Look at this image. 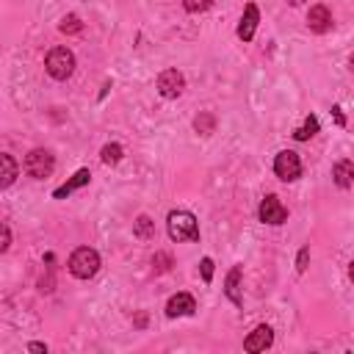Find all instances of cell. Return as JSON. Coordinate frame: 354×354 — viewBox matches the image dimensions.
<instances>
[{
  "label": "cell",
  "instance_id": "obj_1",
  "mask_svg": "<svg viewBox=\"0 0 354 354\" xmlns=\"http://www.w3.org/2000/svg\"><path fill=\"white\" fill-rule=\"evenodd\" d=\"M166 230H169V238L183 244V241H199V225H197V216L188 214V210H172L169 219H166Z\"/></svg>",
  "mask_w": 354,
  "mask_h": 354
},
{
  "label": "cell",
  "instance_id": "obj_2",
  "mask_svg": "<svg viewBox=\"0 0 354 354\" xmlns=\"http://www.w3.org/2000/svg\"><path fill=\"white\" fill-rule=\"evenodd\" d=\"M45 69H47V75L55 78V81H66L69 75L75 73V55L73 50H66V47H53L45 58Z\"/></svg>",
  "mask_w": 354,
  "mask_h": 354
},
{
  "label": "cell",
  "instance_id": "obj_3",
  "mask_svg": "<svg viewBox=\"0 0 354 354\" xmlns=\"http://www.w3.org/2000/svg\"><path fill=\"white\" fill-rule=\"evenodd\" d=\"M97 271H100V255L89 246L75 249L73 257H69V274L78 277V279H92Z\"/></svg>",
  "mask_w": 354,
  "mask_h": 354
},
{
  "label": "cell",
  "instance_id": "obj_4",
  "mask_svg": "<svg viewBox=\"0 0 354 354\" xmlns=\"http://www.w3.org/2000/svg\"><path fill=\"white\" fill-rule=\"evenodd\" d=\"M53 169H55V158H53L47 150H31V153L25 155V172H28L31 177L45 180V177L53 175Z\"/></svg>",
  "mask_w": 354,
  "mask_h": 354
},
{
  "label": "cell",
  "instance_id": "obj_5",
  "mask_svg": "<svg viewBox=\"0 0 354 354\" xmlns=\"http://www.w3.org/2000/svg\"><path fill=\"white\" fill-rule=\"evenodd\" d=\"M274 172H277L279 180H286V183L296 180V177L302 175V161H299V155H296L294 150H282V153L274 158Z\"/></svg>",
  "mask_w": 354,
  "mask_h": 354
},
{
  "label": "cell",
  "instance_id": "obj_6",
  "mask_svg": "<svg viewBox=\"0 0 354 354\" xmlns=\"http://www.w3.org/2000/svg\"><path fill=\"white\" fill-rule=\"evenodd\" d=\"M183 89H186V78H183V73H177V69H164V73L158 75V92H161V97L175 100V97L183 94Z\"/></svg>",
  "mask_w": 354,
  "mask_h": 354
},
{
  "label": "cell",
  "instance_id": "obj_7",
  "mask_svg": "<svg viewBox=\"0 0 354 354\" xmlns=\"http://www.w3.org/2000/svg\"><path fill=\"white\" fill-rule=\"evenodd\" d=\"M286 219H288L286 205H282L274 194H268V197L260 202V222H266V225H282Z\"/></svg>",
  "mask_w": 354,
  "mask_h": 354
},
{
  "label": "cell",
  "instance_id": "obj_8",
  "mask_svg": "<svg viewBox=\"0 0 354 354\" xmlns=\"http://www.w3.org/2000/svg\"><path fill=\"white\" fill-rule=\"evenodd\" d=\"M271 343H274V332H271V327L260 324V327H255V329L246 335L244 349H246V351H252V354H257V351H266Z\"/></svg>",
  "mask_w": 354,
  "mask_h": 354
},
{
  "label": "cell",
  "instance_id": "obj_9",
  "mask_svg": "<svg viewBox=\"0 0 354 354\" xmlns=\"http://www.w3.org/2000/svg\"><path fill=\"white\" fill-rule=\"evenodd\" d=\"M307 28L313 34H327L332 28V12L327 6H313L307 14Z\"/></svg>",
  "mask_w": 354,
  "mask_h": 354
},
{
  "label": "cell",
  "instance_id": "obj_10",
  "mask_svg": "<svg viewBox=\"0 0 354 354\" xmlns=\"http://www.w3.org/2000/svg\"><path fill=\"white\" fill-rule=\"evenodd\" d=\"M257 23H260V12H257V6H255V3H246L244 17H241V25H238V36H241L244 42H252Z\"/></svg>",
  "mask_w": 354,
  "mask_h": 354
},
{
  "label": "cell",
  "instance_id": "obj_11",
  "mask_svg": "<svg viewBox=\"0 0 354 354\" xmlns=\"http://www.w3.org/2000/svg\"><path fill=\"white\" fill-rule=\"evenodd\" d=\"M194 310H197V302H194V296H191V294H177V296H172V299H169V305H166V316H169V318L191 316Z\"/></svg>",
  "mask_w": 354,
  "mask_h": 354
},
{
  "label": "cell",
  "instance_id": "obj_12",
  "mask_svg": "<svg viewBox=\"0 0 354 354\" xmlns=\"http://www.w3.org/2000/svg\"><path fill=\"white\" fill-rule=\"evenodd\" d=\"M20 175V166L17 161L9 155V153H0V188H9Z\"/></svg>",
  "mask_w": 354,
  "mask_h": 354
},
{
  "label": "cell",
  "instance_id": "obj_13",
  "mask_svg": "<svg viewBox=\"0 0 354 354\" xmlns=\"http://www.w3.org/2000/svg\"><path fill=\"white\" fill-rule=\"evenodd\" d=\"M89 180H92V172H89V169H81V172H75V177H73V180H66L61 188H55V194H53V197H55V199H64L66 194L78 191V188H81V186H86Z\"/></svg>",
  "mask_w": 354,
  "mask_h": 354
},
{
  "label": "cell",
  "instance_id": "obj_14",
  "mask_svg": "<svg viewBox=\"0 0 354 354\" xmlns=\"http://www.w3.org/2000/svg\"><path fill=\"white\" fill-rule=\"evenodd\" d=\"M332 177L340 188H349L351 186V177H354V164L351 161H338L335 169H332Z\"/></svg>",
  "mask_w": 354,
  "mask_h": 354
},
{
  "label": "cell",
  "instance_id": "obj_15",
  "mask_svg": "<svg viewBox=\"0 0 354 354\" xmlns=\"http://www.w3.org/2000/svg\"><path fill=\"white\" fill-rule=\"evenodd\" d=\"M238 279H241V266H236V268L227 274V286H225V294L230 296L233 305H241V296H238Z\"/></svg>",
  "mask_w": 354,
  "mask_h": 354
},
{
  "label": "cell",
  "instance_id": "obj_16",
  "mask_svg": "<svg viewBox=\"0 0 354 354\" xmlns=\"http://www.w3.org/2000/svg\"><path fill=\"white\" fill-rule=\"evenodd\" d=\"M133 233H136V238H153L155 222H153L150 216H138V219L133 222Z\"/></svg>",
  "mask_w": 354,
  "mask_h": 354
},
{
  "label": "cell",
  "instance_id": "obj_17",
  "mask_svg": "<svg viewBox=\"0 0 354 354\" xmlns=\"http://www.w3.org/2000/svg\"><path fill=\"white\" fill-rule=\"evenodd\" d=\"M316 133H318V119H316V116H307L305 125L294 133V138H296V141H307V138H313Z\"/></svg>",
  "mask_w": 354,
  "mask_h": 354
},
{
  "label": "cell",
  "instance_id": "obj_18",
  "mask_svg": "<svg viewBox=\"0 0 354 354\" xmlns=\"http://www.w3.org/2000/svg\"><path fill=\"white\" fill-rule=\"evenodd\" d=\"M100 158H103L105 166H114V164L122 161V147H119V144H105L103 153H100Z\"/></svg>",
  "mask_w": 354,
  "mask_h": 354
},
{
  "label": "cell",
  "instance_id": "obj_19",
  "mask_svg": "<svg viewBox=\"0 0 354 354\" xmlns=\"http://www.w3.org/2000/svg\"><path fill=\"white\" fill-rule=\"evenodd\" d=\"M58 28H61V34H81V31H84V23H81L78 14H66Z\"/></svg>",
  "mask_w": 354,
  "mask_h": 354
},
{
  "label": "cell",
  "instance_id": "obj_20",
  "mask_svg": "<svg viewBox=\"0 0 354 354\" xmlns=\"http://www.w3.org/2000/svg\"><path fill=\"white\" fill-rule=\"evenodd\" d=\"M194 127H197V133L210 136V133H214V127H216V119L210 116V114H199V116H197V122H194Z\"/></svg>",
  "mask_w": 354,
  "mask_h": 354
},
{
  "label": "cell",
  "instance_id": "obj_21",
  "mask_svg": "<svg viewBox=\"0 0 354 354\" xmlns=\"http://www.w3.org/2000/svg\"><path fill=\"white\" fill-rule=\"evenodd\" d=\"M183 6H186L188 14H202L214 6V0H183Z\"/></svg>",
  "mask_w": 354,
  "mask_h": 354
},
{
  "label": "cell",
  "instance_id": "obj_22",
  "mask_svg": "<svg viewBox=\"0 0 354 354\" xmlns=\"http://www.w3.org/2000/svg\"><path fill=\"white\" fill-rule=\"evenodd\" d=\"M153 266H155V271H161V274L169 271V268H172V255H169V252H158V255L153 257Z\"/></svg>",
  "mask_w": 354,
  "mask_h": 354
},
{
  "label": "cell",
  "instance_id": "obj_23",
  "mask_svg": "<svg viewBox=\"0 0 354 354\" xmlns=\"http://www.w3.org/2000/svg\"><path fill=\"white\" fill-rule=\"evenodd\" d=\"M199 271H202V279H205V282H210V279H214V260H210V257H202Z\"/></svg>",
  "mask_w": 354,
  "mask_h": 354
},
{
  "label": "cell",
  "instance_id": "obj_24",
  "mask_svg": "<svg viewBox=\"0 0 354 354\" xmlns=\"http://www.w3.org/2000/svg\"><path fill=\"white\" fill-rule=\"evenodd\" d=\"M9 244H12V230H9L3 222H0V252H6Z\"/></svg>",
  "mask_w": 354,
  "mask_h": 354
},
{
  "label": "cell",
  "instance_id": "obj_25",
  "mask_svg": "<svg viewBox=\"0 0 354 354\" xmlns=\"http://www.w3.org/2000/svg\"><path fill=\"white\" fill-rule=\"evenodd\" d=\"M307 260H310V246H302V249H299V257H296V271H299V274L307 268Z\"/></svg>",
  "mask_w": 354,
  "mask_h": 354
},
{
  "label": "cell",
  "instance_id": "obj_26",
  "mask_svg": "<svg viewBox=\"0 0 354 354\" xmlns=\"http://www.w3.org/2000/svg\"><path fill=\"white\" fill-rule=\"evenodd\" d=\"M332 114H335V119H338V125H346V119H343V114H340V108H338V105L332 108Z\"/></svg>",
  "mask_w": 354,
  "mask_h": 354
},
{
  "label": "cell",
  "instance_id": "obj_27",
  "mask_svg": "<svg viewBox=\"0 0 354 354\" xmlns=\"http://www.w3.org/2000/svg\"><path fill=\"white\" fill-rule=\"evenodd\" d=\"M28 349H31V351H47L45 343H28Z\"/></svg>",
  "mask_w": 354,
  "mask_h": 354
},
{
  "label": "cell",
  "instance_id": "obj_28",
  "mask_svg": "<svg viewBox=\"0 0 354 354\" xmlns=\"http://www.w3.org/2000/svg\"><path fill=\"white\" fill-rule=\"evenodd\" d=\"M302 3V0H291V6H299Z\"/></svg>",
  "mask_w": 354,
  "mask_h": 354
}]
</instances>
